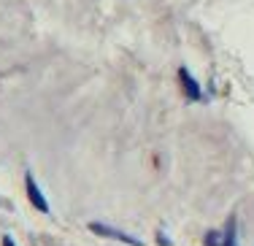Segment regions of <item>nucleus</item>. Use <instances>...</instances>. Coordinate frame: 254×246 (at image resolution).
<instances>
[{
    "label": "nucleus",
    "mask_w": 254,
    "mask_h": 246,
    "mask_svg": "<svg viewBox=\"0 0 254 246\" xmlns=\"http://www.w3.org/2000/svg\"><path fill=\"white\" fill-rule=\"evenodd\" d=\"M205 246H235V219L230 217L222 230H211L205 236Z\"/></svg>",
    "instance_id": "obj_1"
},
{
    "label": "nucleus",
    "mask_w": 254,
    "mask_h": 246,
    "mask_svg": "<svg viewBox=\"0 0 254 246\" xmlns=\"http://www.w3.org/2000/svg\"><path fill=\"white\" fill-rule=\"evenodd\" d=\"M89 230H92V233H98V236H103V238H114V241H122V244H130V246H143V241H138V238L127 236V233L117 230V227L100 225V222H92V225H89Z\"/></svg>",
    "instance_id": "obj_2"
},
{
    "label": "nucleus",
    "mask_w": 254,
    "mask_h": 246,
    "mask_svg": "<svg viewBox=\"0 0 254 246\" xmlns=\"http://www.w3.org/2000/svg\"><path fill=\"white\" fill-rule=\"evenodd\" d=\"M25 187H27V197H30V203H33L38 211H44V214H49V203H46V197H44V192L38 189V184H35V179H33V173H27L25 176Z\"/></svg>",
    "instance_id": "obj_3"
},
{
    "label": "nucleus",
    "mask_w": 254,
    "mask_h": 246,
    "mask_svg": "<svg viewBox=\"0 0 254 246\" xmlns=\"http://www.w3.org/2000/svg\"><path fill=\"white\" fill-rule=\"evenodd\" d=\"M179 81H181V87H184V92H187V98H190V100H200V98H203V92H200V87H197V81L190 76V70H187V68L179 70Z\"/></svg>",
    "instance_id": "obj_4"
},
{
    "label": "nucleus",
    "mask_w": 254,
    "mask_h": 246,
    "mask_svg": "<svg viewBox=\"0 0 254 246\" xmlns=\"http://www.w3.org/2000/svg\"><path fill=\"white\" fill-rule=\"evenodd\" d=\"M3 246H16V244L11 241V236H5V238H3Z\"/></svg>",
    "instance_id": "obj_5"
},
{
    "label": "nucleus",
    "mask_w": 254,
    "mask_h": 246,
    "mask_svg": "<svg viewBox=\"0 0 254 246\" xmlns=\"http://www.w3.org/2000/svg\"><path fill=\"white\" fill-rule=\"evenodd\" d=\"M235 246H238V244H235Z\"/></svg>",
    "instance_id": "obj_6"
}]
</instances>
